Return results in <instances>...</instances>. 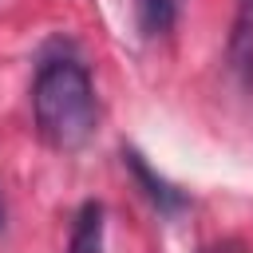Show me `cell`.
I'll return each mask as SVG.
<instances>
[{
  "label": "cell",
  "mask_w": 253,
  "mask_h": 253,
  "mask_svg": "<svg viewBox=\"0 0 253 253\" xmlns=\"http://www.w3.org/2000/svg\"><path fill=\"white\" fill-rule=\"evenodd\" d=\"M32 115L36 130L55 150H79L99 126V99L91 71L75 55H51L32 79Z\"/></svg>",
  "instance_id": "cell-1"
},
{
  "label": "cell",
  "mask_w": 253,
  "mask_h": 253,
  "mask_svg": "<svg viewBox=\"0 0 253 253\" xmlns=\"http://www.w3.org/2000/svg\"><path fill=\"white\" fill-rule=\"evenodd\" d=\"M225 63L241 91H253V0H237L229 40H225Z\"/></svg>",
  "instance_id": "cell-2"
},
{
  "label": "cell",
  "mask_w": 253,
  "mask_h": 253,
  "mask_svg": "<svg viewBox=\"0 0 253 253\" xmlns=\"http://www.w3.org/2000/svg\"><path fill=\"white\" fill-rule=\"evenodd\" d=\"M123 162H126V170L134 174V182L142 186V194H146V198L158 206V213L174 217V213H182V210H186V194H182L178 186H170L162 174H154L138 150H123Z\"/></svg>",
  "instance_id": "cell-3"
},
{
  "label": "cell",
  "mask_w": 253,
  "mask_h": 253,
  "mask_svg": "<svg viewBox=\"0 0 253 253\" xmlns=\"http://www.w3.org/2000/svg\"><path fill=\"white\" fill-rule=\"evenodd\" d=\"M67 253H103V206L99 202H83L79 206Z\"/></svg>",
  "instance_id": "cell-4"
},
{
  "label": "cell",
  "mask_w": 253,
  "mask_h": 253,
  "mask_svg": "<svg viewBox=\"0 0 253 253\" xmlns=\"http://www.w3.org/2000/svg\"><path fill=\"white\" fill-rule=\"evenodd\" d=\"M138 4V28L146 36H162L174 24V0H134Z\"/></svg>",
  "instance_id": "cell-5"
}]
</instances>
